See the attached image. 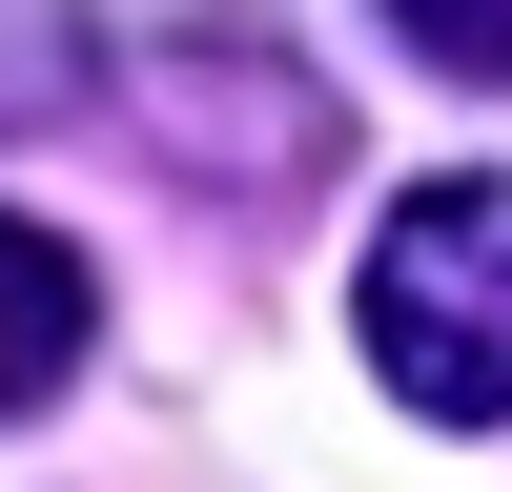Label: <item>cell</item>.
Instances as JSON below:
<instances>
[{
    "mask_svg": "<svg viewBox=\"0 0 512 492\" xmlns=\"http://www.w3.org/2000/svg\"><path fill=\"white\" fill-rule=\"evenodd\" d=\"M410 62H451V82H512V21H451V0H410Z\"/></svg>",
    "mask_w": 512,
    "mask_h": 492,
    "instance_id": "3957f363",
    "label": "cell"
},
{
    "mask_svg": "<svg viewBox=\"0 0 512 492\" xmlns=\"http://www.w3.org/2000/svg\"><path fill=\"white\" fill-rule=\"evenodd\" d=\"M390 410L431 431H512V164H451L369 226V287H349Z\"/></svg>",
    "mask_w": 512,
    "mask_h": 492,
    "instance_id": "6da1fadb",
    "label": "cell"
},
{
    "mask_svg": "<svg viewBox=\"0 0 512 492\" xmlns=\"http://www.w3.org/2000/svg\"><path fill=\"white\" fill-rule=\"evenodd\" d=\"M82 349H103V267H82L62 226H21V205H0V431H21V410H62Z\"/></svg>",
    "mask_w": 512,
    "mask_h": 492,
    "instance_id": "7a4b0ae2",
    "label": "cell"
}]
</instances>
